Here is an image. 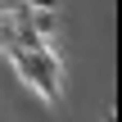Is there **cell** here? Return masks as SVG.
Listing matches in <instances>:
<instances>
[{"label": "cell", "mask_w": 122, "mask_h": 122, "mask_svg": "<svg viewBox=\"0 0 122 122\" xmlns=\"http://www.w3.org/2000/svg\"><path fill=\"white\" fill-rule=\"evenodd\" d=\"M14 54V68L23 72V81L41 95V100H59V63L50 54V45H23V50H9Z\"/></svg>", "instance_id": "cell-1"}]
</instances>
